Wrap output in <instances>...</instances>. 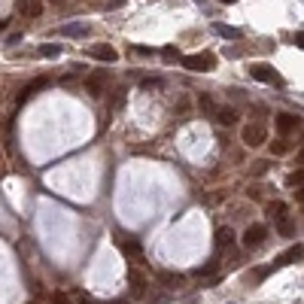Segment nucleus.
Masks as SVG:
<instances>
[{
	"label": "nucleus",
	"mask_w": 304,
	"mask_h": 304,
	"mask_svg": "<svg viewBox=\"0 0 304 304\" xmlns=\"http://www.w3.org/2000/svg\"><path fill=\"white\" fill-rule=\"evenodd\" d=\"M295 46H298V49H304V30H301V33H295Z\"/></svg>",
	"instance_id": "30"
},
{
	"label": "nucleus",
	"mask_w": 304,
	"mask_h": 304,
	"mask_svg": "<svg viewBox=\"0 0 304 304\" xmlns=\"http://www.w3.org/2000/svg\"><path fill=\"white\" fill-rule=\"evenodd\" d=\"M286 186H289V189H304V167L292 171V174L286 177Z\"/></svg>",
	"instance_id": "19"
},
{
	"label": "nucleus",
	"mask_w": 304,
	"mask_h": 304,
	"mask_svg": "<svg viewBox=\"0 0 304 304\" xmlns=\"http://www.w3.org/2000/svg\"><path fill=\"white\" fill-rule=\"evenodd\" d=\"M265 171H268V161H256V167H253V174H259V177H262Z\"/></svg>",
	"instance_id": "28"
},
{
	"label": "nucleus",
	"mask_w": 304,
	"mask_h": 304,
	"mask_svg": "<svg viewBox=\"0 0 304 304\" xmlns=\"http://www.w3.org/2000/svg\"><path fill=\"white\" fill-rule=\"evenodd\" d=\"M91 58H97V61H107V64H113V61H116L119 55H116V49H113V46H107V43H104V46H91Z\"/></svg>",
	"instance_id": "11"
},
{
	"label": "nucleus",
	"mask_w": 304,
	"mask_h": 304,
	"mask_svg": "<svg viewBox=\"0 0 304 304\" xmlns=\"http://www.w3.org/2000/svg\"><path fill=\"white\" fill-rule=\"evenodd\" d=\"M298 259H304V244H295V247H289L286 253H280L274 265H277V268H283V265H295Z\"/></svg>",
	"instance_id": "8"
},
{
	"label": "nucleus",
	"mask_w": 304,
	"mask_h": 304,
	"mask_svg": "<svg viewBox=\"0 0 304 304\" xmlns=\"http://www.w3.org/2000/svg\"><path fill=\"white\" fill-rule=\"evenodd\" d=\"M247 70H250V76H253V79H259V82H274V85H280V82H283V79H280V73H277L274 67H268V64H250Z\"/></svg>",
	"instance_id": "4"
},
{
	"label": "nucleus",
	"mask_w": 304,
	"mask_h": 304,
	"mask_svg": "<svg viewBox=\"0 0 304 304\" xmlns=\"http://www.w3.org/2000/svg\"><path fill=\"white\" fill-rule=\"evenodd\" d=\"M40 55H43V58H58V55H61V46H58V43H46V46H40Z\"/></svg>",
	"instance_id": "21"
},
{
	"label": "nucleus",
	"mask_w": 304,
	"mask_h": 304,
	"mask_svg": "<svg viewBox=\"0 0 304 304\" xmlns=\"http://www.w3.org/2000/svg\"><path fill=\"white\" fill-rule=\"evenodd\" d=\"M116 247L122 250V256H128V259H134V262H137L140 256H143L140 244H137V241H134L131 234H128V238H125V234H116Z\"/></svg>",
	"instance_id": "5"
},
{
	"label": "nucleus",
	"mask_w": 304,
	"mask_h": 304,
	"mask_svg": "<svg viewBox=\"0 0 304 304\" xmlns=\"http://www.w3.org/2000/svg\"><path fill=\"white\" fill-rule=\"evenodd\" d=\"M85 88H88V94H94V97H100V94H104V76H100V73H94V76H88V79H85Z\"/></svg>",
	"instance_id": "16"
},
{
	"label": "nucleus",
	"mask_w": 304,
	"mask_h": 304,
	"mask_svg": "<svg viewBox=\"0 0 304 304\" xmlns=\"http://www.w3.org/2000/svg\"><path fill=\"white\" fill-rule=\"evenodd\" d=\"M146 286H149L146 274H140V271H128V289H131L134 298H143V295H146Z\"/></svg>",
	"instance_id": "6"
},
{
	"label": "nucleus",
	"mask_w": 304,
	"mask_h": 304,
	"mask_svg": "<svg viewBox=\"0 0 304 304\" xmlns=\"http://www.w3.org/2000/svg\"><path fill=\"white\" fill-rule=\"evenodd\" d=\"M271 271H274V268H256V271H250V274H247V283H262Z\"/></svg>",
	"instance_id": "20"
},
{
	"label": "nucleus",
	"mask_w": 304,
	"mask_h": 304,
	"mask_svg": "<svg viewBox=\"0 0 304 304\" xmlns=\"http://www.w3.org/2000/svg\"><path fill=\"white\" fill-rule=\"evenodd\" d=\"M213 119H216V122H219V125H225V128H228V125H234V122H238V113H234V110H231V107H219V110H216V116H213Z\"/></svg>",
	"instance_id": "13"
},
{
	"label": "nucleus",
	"mask_w": 304,
	"mask_h": 304,
	"mask_svg": "<svg viewBox=\"0 0 304 304\" xmlns=\"http://www.w3.org/2000/svg\"><path fill=\"white\" fill-rule=\"evenodd\" d=\"M76 304H97V301H94L88 292H76Z\"/></svg>",
	"instance_id": "27"
},
{
	"label": "nucleus",
	"mask_w": 304,
	"mask_h": 304,
	"mask_svg": "<svg viewBox=\"0 0 304 304\" xmlns=\"http://www.w3.org/2000/svg\"><path fill=\"white\" fill-rule=\"evenodd\" d=\"M268 216H271L274 222L289 219V216H286V204H283V201H271V204H268Z\"/></svg>",
	"instance_id": "17"
},
{
	"label": "nucleus",
	"mask_w": 304,
	"mask_h": 304,
	"mask_svg": "<svg viewBox=\"0 0 304 304\" xmlns=\"http://www.w3.org/2000/svg\"><path fill=\"white\" fill-rule=\"evenodd\" d=\"M213 271H216V262H207L204 268H198V271H195V277H207V274H213Z\"/></svg>",
	"instance_id": "25"
},
{
	"label": "nucleus",
	"mask_w": 304,
	"mask_h": 304,
	"mask_svg": "<svg viewBox=\"0 0 304 304\" xmlns=\"http://www.w3.org/2000/svg\"><path fill=\"white\" fill-rule=\"evenodd\" d=\"M277 231H280V238H292V234H295V225H292V219H283V222H277Z\"/></svg>",
	"instance_id": "23"
},
{
	"label": "nucleus",
	"mask_w": 304,
	"mask_h": 304,
	"mask_svg": "<svg viewBox=\"0 0 304 304\" xmlns=\"http://www.w3.org/2000/svg\"><path fill=\"white\" fill-rule=\"evenodd\" d=\"M183 67L192 70V73H210L216 67V55L210 52H198V55H186L183 58Z\"/></svg>",
	"instance_id": "1"
},
{
	"label": "nucleus",
	"mask_w": 304,
	"mask_h": 304,
	"mask_svg": "<svg viewBox=\"0 0 304 304\" xmlns=\"http://www.w3.org/2000/svg\"><path fill=\"white\" fill-rule=\"evenodd\" d=\"M15 12L24 18H40L43 15V3L40 0H15Z\"/></svg>",
	"instance_id": "7"
},
{
	"label": "nucleus",
	"mask_w": 304,
	"mask_h": 304,
	"mask_svg": "<svg viewBox=\"0 0 304 304\" xmlns=\"http://www.w3.org/2000/svg\"><path fill=\"white\" fill-rule=\"evenodd\" d=\"M213 30H216L219 37H225V40H241V37H244V30H241V27H231V24H213Z\"/></svg>",
	"instance_id": "15"
},
{
	"label": "nucleus",
	"mask_w": 304,
	"mask_h": 304,
	"mask_svg": "<svg viewBox=\"0 0 304 304\" xmlns=\"http://www.w3.org/2000/svg\"><path fill=\"white\" fill-rule=\"evenodd\" d=\"M277 131L286 137V134H292V131H298V116H289V113H280L277 116Z\"/></svg>",
	"instance_id": "9"
},
{
	"label": "nucleus",
	"mask_w": 304,
	"mask_h": 304,
	"mask_svg": "<svg viewBox=\"0 0 304 304\" xmlns=\"http://www.w3.org/2000/svg\"><path fill=\"white\" fill-rule=\"evenodd\" d=\"M46 85H49V79H46V76H40V79L27 82V85L21 88V94H18V104H24V100H27L30 94H37V91H40V88H46Z\"/></svg>",
	"instance_id": "12"
},
{
	"label": "nucleus",
	"mask_w": 304,
	"mask_h": 304,
	"mask_svg": "<svg viewBox=\"0 0 304 304\" xmlns=\"http://www.w3.org/2000/svg\"><path fill=\"white\" fill-rule=\"evenodd\" d=\"M161 55H164V61H183V58H180V52H177L174 46H167V49H164Z\"/></svg>",
	"instance_id": "24"
},
{
	"label": "nucleus",
	"mask_w": 304,
	"mask_h": 304,
	"mask_svg": "<svg viewBox=\"0 0 304 304\" xmlns=\"http://www.w3.org/2000/svg\"><path fill=\"white\" fill-rule=\"evenodd\" d=\"M52 304H73V298L64 292H52Z\"/></svg>",
	"instance_id": "26"
},
{
	"label": "nucleus",
	"mask_w": 304,
	"mask_h": 304,
	"mask_svg": "<svg viewBox=\"0 0 304 304\" xmlns=\"http://www.w3.org/2000/svg\"><path fill=\"white\" fill-rule=\"evenodd\" d=\"M216 244H219V247H231V244H234V231H231L228 225L216 228Z\"/></svg>",
	"instance_id": "18"
},
{
	"label": "nucleus",
	"mask_w": 304,
	"mask_h": 304,
	"mask_svg": "<svg viewBox=\"0 0 304 304\" xmlns=\"http://www.w3.org/2000/svg\"><path fill=\"white\" fill-rule=\"evenodd\" d=\"M298 161H301V164H304V149H301V152H298Z\"/></svg>",
	"instance_id": "32"
},
{
	"label": "nucleus",
	"mask_w": 304,
	"mask_h": 304,
	"mask_svg": "<svg viewBox=\"0 0 304 304\" xmlns=\"http://www.w3.org/2000/svg\"><path fill=\"white\" fill-rule=\"evenodd\" d=\"M219 3H228V6H231V3H238V0H219Z\"/></svg>",
	"instance_id": "33"
},
{
	"label": "nucleus",
	"mask_w": 304,
	"mask_h": 304,
	"mask_svg": "<svg viewBox=\"0 0 304 304\" xmlns=\"http://www.w3.org/2000/svg\"><path fill=\"white\" fill-rule=\"evenodd\" d=\"M158 286H164V289H177L180 283H183V274H177V271H158Z\"/></svg>",
	"instance_id": "10"
},
{
	"label": "nucleus",
	"mask_w": 304,
	"mask_h": 304,
	"mask_svg": "<svg viewBox=\"0 0 304 304\" xmlns=\"http://www.w3.org/2000/svg\"><path fill=\"white\" fill-rule=\"evenodd\" d=\"M265 238H268V225L253 222V225H247V231H244L241 244H244L247 250H256V247H262V244H265Z\"/></svg>",
	"instance_id": "2"
},
{
	"label": "nucleus",
	"mask_w": 304,
	"mask_h": 304,
	"mask_svg": "<svg viewBox=\"0 0 304 304\" xmlns=\"http://www.w3.org/2000/svg\"><path fill=\"white\" fill-rule=\"evenodd\" d=\"M265 140H268V128H265L262 122L244 125V143H247V146H262Z\"/></svg>",
	"instance_id": "3"
},
{
	"label": "nucleus",
	"mask_w": 304,
	"mask_h": 304,
	"mask_svg": "<svg viewBox=\"0 0 304 304\" xmlns=\"http://www.w3.org/2000/svg\"><path fill=\"white\" fill-rule=\"evenodd\" d=\"M289 149V143H274V155H283Z\"/></svg>",
	"instance_id": "29"
},
{
	"label": "nucleus",
	"mask_w": 304,
	"mask_h": 304,
	"mask_svg": "<svg viewBox=\"0 0 304 304\" xmlns=\"http://www.w3.org/2000/svg\"><path fill=\"white\" fill-rule=\"evenodd\" d=\"M295 201H298V204H304V189H295Z\"/></svg>",
	"instance_id": "31"
},
{
	"label": "nucleus",
	"mask_w": 304,
	"mask_h": 304,
	"mask_svg": "<svg viewBox=\"0 0 304 304\" xmlns=\"http://www.w3.org/2000/svg\"><path fill=\"white\" fill-rule=\"evenodd\" d=\"M58 33H64V37H88L91 27H88V24H64Z\"/></svg>",
	"instance_id": "14"
},
{
	"label": "nucleus",
	"mask_w": 304,
	"mask_h": 304,
	"mask_svg": "<svg viewBox=\"0 0 304 304\" xmlns=\"http://www.w3.org/2000/svg\"><path fill=\"white\" fill-rule=\"evenodd\" d=\"M198 107H201V113H213V116H216V110H219V107H216L207 94H201V97H198Z\"/></svg>",
	"instance_id": "22"
}]
</instances>
